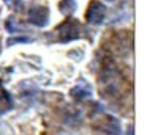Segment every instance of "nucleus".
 <instances>
[{
    "instance_id": "f257e3e1",
    "label": "nucleus",
    "mask_w": 147,
    "mask_h": 135,
    "mask_svg": "<svg viewBox=\"0 0 147 135\" xmlns=\"http://www.w3.org/2000/svg\"><path fill=\"white\" fill-rule=\"evenodd\" d=\"M125 86V80L114 63H106L100 74V88L106 96H117Z\"/></svg>"
},
{
    "instance_id": "f03ea898",
    "label": "nucleus",
    "mask_w": 147,
    "mask_h": 135,
    "mask_svg": "<svg viewBox=\"0 0 147 135\" xmlns=\"http://www.w3.org/2000/svg\"><path fill=\"white\" fill-rule=\"evenodd\" d=\"M81 35H82V27H81V24L78 21H74V19L65 21L63 24L59 25V28H57L59 41H62V43H70V41L79 39Z\"/></svg>"
},
{
    "instance_id": "7ed1b4c3",
    "label": "nucleus",
    "mask_w": 147,
    "mask_h": 135,
    "mask_svg": "<svg viewBox=\"0 0 147 135\" xmlns=\"http://www.w3.org/2000/svg\"><path fill=\"white\" fill-rule=\"evenodd\" d=\"M49 8L46 6H30L27 9V19L35 27H46L49 24Z\"/></svg>"
},
{
    "instance_id": "20e7f679",
    "label": "nucleus",
    "mask_w": 147,
    "mask_h": 135,
    "mask_svg": "<svg viewBox=\"0 0 147 135\" xmlns=\"http://www.w3.org/2000/svg\"><path fill=\"white\" fill-rule=\"evenodd\" d=\"M105 17H106V8L105 5H101L100 2H92L87 8V13H86V19L89 24L92 25H100L105 22Z\"/></svg>"
},
{
    "instance_id": "39448f33",
    "label": "nucleus",
    "mask_w": 147,
    "mask_h": 135,
    "mask_svg": "<svg viewBox=\"0 0 147 135\" xmlns=\"http://www.w3.org/2000/svg\"><path fill=\"white\" fill-rule=\"evenodd\" d=\"M96 134L98 135H122L120 124L117 119H114L112 116H106L100 126L96 127Z\"/></svg>"
},
{
    "instance_id": "423d86ee",
    "label": "nucleus",
    "mask_w": 147,
    "mask_h": 135,
    "mask_svg": "<svg viewBox=\"0 0 147 135\" xmlns=\"http://www.w3.org/2000/svg\"><path fill=\"white\" fill-rule=\"evenodd\" d=\"M90 93H92V88H90V85H87L86 82L81 80L79 83L76 85V86L71 90V94H73L74 97H78V99H84V97H89Z\"/></svg>"
},
{
    "instance_id": "0eeeda50",
    "label": "nucleus",
    "mask_w": 147,
    "mask_h": 135,
    "mask_svg": "<svg viewBox=\"0 0 147 135\" xmlns=\"http://www.w3.org/2000/svg\"><path fill=\"white\" fill-rule=\"evenodd\" d=\"M11 108H13V99H11L10 93L0 88V115L7 113Z\"/></svg>"
},
{
    "instance_id": "6e6552de",
    "label": "nucleus",
    "mask_w": 147,
    "mask_h": 135,
    "mask_svg": "<svg viewBox=\"0 0 147 135\" xmlns=\"http://www.w3.org/2000/svg\"><path fill=\"white\" fill-rule=\"evenodd\" d=\"M60 11L63 13V14H67V16H71L74 11H76V8H78V3H76V0H62L60 2Z\"/></svg>"
},
{
    "instance_id": "1a4fd4ad",
    "label": "nucleus",
    "mask_w": 147,
    "mask_h": 135,
    "mask_svg": "<svg viewBox=\"0 0 147 135\" xmlns=\"http://www.w3.org/2000/svg\"><path fill=\"white\" fill-rule=\"evenodd\" d=\"M5 27H7V30H8V31H21V30H24L22 25L18 24V22L14 21V19H8L7 24H5Z\"/></svg>"
},
{
    "instance_id": "9d476101",
    "label": "nucleus",
    "mask_w": 147,
    "mask_h": 135,
    "mask_svg": "<svg viewBox=\"0 0 147 135\" xmlns=\"http://www.w3.org/2000/svg\"><path fill=\"white\" fill-rule=\"evenodd\" d=\"M29 43L30 41V38H27V36H22V38H11L10 39V44H18V43Z\"/></svg>"
},
{
    "instance_id": "9b49d317",
    "label": "nucleus",
    "mask_w": 147,
    "mask_h": 135,
    "mask_svg": "<svg viewBox=\"0 0 147 135\" xmlns=\"http://www.w3.org/2000/svg\"><path fill=\"white\" fill-rule=\"evenodd\" d=\"M106 2H115V0H106Z\"/></svg>"
},
{
    "instance_id": "f8f14e48",
    "label": "nucleus",
    "mask_w": 147,
    "mask_h": 135,
    "mask_svg": "<svg viewBox=\"0 0 147 135\" xmlns=\"http://www.w3.org/2000/svg\"><path fill=\"white\" fill-rule=\"evenodd\" d=\"M5 2H14V0H5Z\"/></svg>"
},
{
    "instance_id": "ddd939ff",
    "label": "nucleus",
    "mask_w": 147,
    "mask_h": 135,
    "mask_svg": "<svg viewBox=\"0 0 147 135\" xmlns=\"http://www.w3.org/2000/svg\"><path fill=\"white\" fill-rule=\"evenodd\" d=\"M0 50H2V46H0Z\"/></svg>"
}]
</instances>
